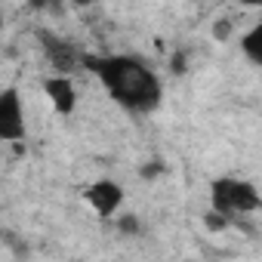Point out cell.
Segmentation results:
<instances>
[{
    "label": "cell",
    "mask_w": 262,
    "mask_h": 262,
    "mask_svg": "<svg viewBox=\"0 0 262 262\" xmlns=\"http://www.w3.org/2000/svg\"><path fill=\"white\" fill-rule=\"evenodd\" d=\"M210 207L225 213L228 219H234V216L256 213L262 207V198H259L253 182H244V179H234V176H222V179H216L210 185Z\"/></svg>",
    "instance_id": "2"
},
{
    "label": "cell",
    "mask_w": 262,
    "mask_h": 262,
    "mask_svg": "<svg viewBox=\"0 0 262 262\" xmlns=\"http://www.w3.org/2000/svg\"><path fill=\"white\" fill-rule=\"evenodd\" d=\"M71 4H74V7H90L93 0H71Z\"/></svg>",
    "instance_id": "13"
},
{
    "label": "cell",
    "mask_w": 262,
    "mask_h": 262,
    "mask_svg": "<svg viewBox=\"0 0 262 262\" xmlns=\"http://www.w3.org/2000/svg\"><path fill=\"white\" fill-rule=\"evenodd\" d=\"M237 4H244V7H262V0H237Z\"/></svg>",
    "instance_id": "12"
},
{
    "label": "cell",
    "mask_w": 262,
    "mask_h": 262,
    "mask_svg": "<svg viewBox=\"0 0 262 262\" xmlns=\"http://www.w3.org/2000/svg\"><path fill=\"white\" fill-rule=\"evenodd\" d=\"M117 228L126 231V234H136L139 231V222H136V216H120L117 219Z\"/></svg>",
    "instance_id": "9"
},
{
    "label": "cell",
    "mask_w": 262,
    "mask_h": 262,
    "mask_svg": "<svg viewBox=\"0 0 262 262\" xmlns=\"http://www.w3.org/2000/svg\"><path fill=\"white\" fill-rule=\"evenodd\" d=\"M25 136V108L22 96L16 86H7L0 96V139L4 142H19Z\"/></svg>",
    "instance_id": "3"
},
{
    "label": "cell",
    "mask_w": 262,
    "mask_h": 262,
    "mask_svg": "<svg viewBox=\"0 0 262 262\" xmlns=\"http://www.w3.org/2000/svg\"><path fill=\"white\" fill-rule=\"evenodd\" d=\"M43 93H47V99L53 102V108H56L59 114H71L74 105H77V90H74V83H71L68 74L47 77V80H43Z\"/></svg>",
    "instance_id": "5"
},
{
    "label": "cell",
    "mask_w": 262,
    "mask_h": 262,
    "mask_svg": "<svg viewBox=\"0 0 262 262\" xmlns=\"http://www.w3.org/2000/svg\"><path fill=\"white\" fill-rule=\"evenodd\" d=\"M228 34H231V25H228V22H216V25H213V37H216V40H225Z\"/></svg>",
    "instance_id": "10"
},
{
    "label": "cell",
    "mask_w": 262,
    "mask_h": 262,
    "mask_svg": "<svg viewBox=\"0 0 262 262\" xmlns=\"http://www.w3.org/2000/svg\"><path fill=\"white\" fill-rule=\"evenodd\" d=\"M43 47H47L50 62H53L62 74H65V71H71V68H74V62H83V56H77V53H74V47L62 43L59 37H47V34H43Z\"/></svg>",
    "instance_id": "6"
},
{
    "label": "cell",
    "mask_w": 262,
    "mask_h": 262,
    "mask_svg": "<svg viewBox=\"0 0 262 262\" xmlns=\"http://www.w3.org/2000/svg\"><path fill=\"white\" fill-rule=\"evenodd\" d=\"M86 204L99 213V216H114L117 210H120V204H123V188L114 182V179H99V182H93L90 188H86Z\"/></svg>",
    "instance_id": "4"
},
{
    "label": "cell",
    "mask_w": 262,
    "mask_h": 262,
    "mask_svg": "<svg viewBox=\"0 0 262 262\" xmlns=\"http://www.w3.org/2000/svg\"><path fill=\"white\" fill-rule=\"evenodd\" d=\"M241 50H244V56H247L253 65L262 68V19L241 37Z\"/></svg>",
    "instance_id": "7"
},
{
    "label": "cell",
    "mask_w": 262,
    "mask_h": 262,
    "mask_svg": "<svg viewBox=\"0 0 262 262\" xmlns=\"http://www.w3.org/2000/svg\"><path fill=\"white\" fill-rule=\"evenodd\" d=\"M173 68H176V74H182V71H185V59H182L179 53L173 56Z\"/></svg>",
    "instance_id": "11"
},
{
    "label": "cell",
    "mask_w": 262,
    "mask_h": 262,
    "mask_svg": "<svg viewBox=\"0 0 262 262\" xmlns=\"http://www.w3.org/2000/svg\"><path fill=\"white\" fill-rule=\"evenodd\" d=\"M83 65L102 80L108 96L126 111L148 114L161 105V77L136 56H83Z\"/></svg>",
    "instance_id": "1"
},
{
    "label": "cell",
    "mask_w": 262,
    "mask_h": 262,
    "mask_svg": "<svg viewBox=\"0 0 262 262\" xmlns=\"http://www.w3.org/2000/svg\"><path fill=\"white\" fill-rule=\"evenodd\" d=\"M228 222H231V219H228L225 213H219V210H210V213L204 216V225H207L210 231H225V228H228Z\"/></svg>",
    "instance_id": "8"
}]
</instances>
